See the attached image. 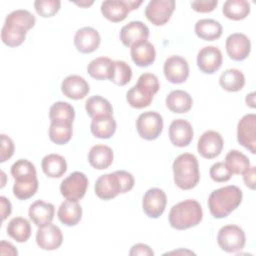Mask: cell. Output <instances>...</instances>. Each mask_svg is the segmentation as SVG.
<instances>
[{"mask_svg":"<svg viewBox=\"0 0 256 256\" xmlns=\"http://www.w3.org/2000/svg\"><path fill=\"white\" fill-rule=\"evenodd\" d=\"M242 191L235 185H227L213 190L208 198V207L211 215L216 219L227 217L241 204Z\"/></svg>","mask_w":256,"mask_h":256,"instance_id":"6da1fadb","label":"cell"},{"mask_svg":"<svg viewBox=\"0 0 256 256\" xmlns=\"http://www.w3.org/2000/svg\"><path fill=\"white\" fill-rule=\"evenodd\" d=\"M203 218L202 207L198 201L187 199L172 206L169 212V224L177 230L197 226Z\"/></svg>","mask_w":256,"mask_h":256,"instance_id":"7a4b0ae2","label":"cell"},{"mask_svg":"<svg viewBox=\"0 0 256 256\" xmlns=\"http://www.w3.org/2000/svg\"><path fill=\"white\" fill-rule=\"evenodd\" d=\"M174 182L182 190L194 188L200 180L199 164L197 158L190 153L180 154L172 165Z\"/></svg>","mask_w":256,"mask_h":256,"instance_id":"3957f363","label":"cell"},{"mask_svg":"<svg viewBox=\"0 0 256 256\" xmlns=\"http://www.w3.org/2000/svg\"><path fill=\"white\" fill-rule=\"evenodd\" d=\"M217 243L223 251L236 253L244 248L246 236L243 229L239 226L233 224L225 225L218 232Z\"/></svg>","mask_w":256,"mask_h":256,"instance_id":"277c9868","label":"cell"},{"mask_svg":"<svg viewBox=\"0 0 256 256\" xmlns=\"http://www.w3.org/2000/svg\"><path fill=\"white\" fill-rule=\"evenodd\" d=\"M136 129L141 138L155 140L163 130V118L155 111L143 112L137 118Z\"/></svg>","mask_w":256,"mask_h":256,"instance_id":"5b68a950","label":"cell"},{"mask_svg":"<svg viewBox=\"0 0 256 256\" xmlns=\"http://www.w3.org/2000/svg\"><path fill=\"white\" fill-rule=\"evenodd\" d=\"M141 4L142 1L107 0L101 4V13L109 21L117 23L123 21L130 11L137 9Z\"/></svg>","mask_w":256,"mask_h":256,"instance_id":"8992f818","label":"cell"},{"mask_svg":"<svg viewBox=\"0 0 256 256\" xmlns=\"http://www.w3.org/2000/svg\"><path fill=\"white\" fill-rule=\"evenodd\" d=\"M87 187V176L82 172L75 171L62 180L60 184V192L65 199L78 201L84 197Z\"/></svg>","mask_w":256,"mask_h":256,"instance_id":"52a82bcc","label":"cell"},{"mask_svg":"<svg viewBox=\"0 0 256 256\" xmlns=\"http://www.w3.org/2000/svg\"><path fill=\"white\" fill-rule=\"evenodd\" d=\"M174 0H152L145 8V16L155 26L166 24L175 9Z\"/></svg>","mask_w":256,"mask_h":256,"instance_id":"ba28073f","label":"cell"},{"mask_svg":"<svg viewBox=\"0 0 256 256\" xmlns=\"http://www.w3.org/2000/svg\"><path fill=\"white\" fill-rule=\"evenodd\" d=\"M237 140L252 154L256 153V115H244L237 125Z\"/></svg>","mask_w":256,"mask_h":256,"instance_id":"9c48e42d","label":"cell"},{"mask_svg":"<svg viewBox=\"0 0 256 256\" xmlns=\"http://www.w3.org/2000/svg\"><path fill=\"white\" fill-rule=\"evenodd\" d=\"M94 189L96 195L102 200H110L115 198L118 194L124 193L117 171L100 176L96 180Z\"/></svg>","mask_w":256,"mask_h":256,"instance_id":"30bf717a","label":"cell"},{"mask_svg":"<svg viewBox=\"0 0 256 256\" xmlns=\"http://www.w3.org/2000/svg\"><path fill=\"white\" fill-rule=\"evenodd\" d=\"M163 72L169 82L181 84L185 82L189 76V64L183 57L173 55L165 60Z\"/></svg>","mask_w":256,"mask_h":256,"instance_id":"8fae6325","label":"cell"},{"mask_svg":"<svg viewBox=\"0 0 256 256\" xmlns=\"http://www.w3.org/2000/svg\"><path fill=\"white\" fill-rule=\"evenodd\" d=\"M167 197L160 188H150L143 196L142 208L144 213L150 218L160 217L166 207Z\"/></svg>","mask_w":256,"mask_h":256,"instance_id":"7c38bea8","label":"cell"},{"mask_svg":"<svg viewBox=\"0 0 256 256\" xmlns=\"http://www.w3.org/2000/svg\"><path fill=\"white\" fill-rule=\"evenodd\" d=\"M223 144L224 141L220 133L208 130L200 136L197 143V150L203 158L213 159L221 153Z\"/></svg>","mask_w":256,"mask_h":256,"instance_id":"4fadbf2b","label":"cell"},{"mask_svg":"<svg viewBox=\"0 0 256 256\" xmlns=\"http://www.w3.org/2000/svg\"><path fill=\"white\" fill-rule=\"evenodd\" d=\"M62 242L63 235L60 228L52 223L40 226L36 232V243L43 250H56Z\"/></svg>","mask_w":256,"mask_h":256,"instance_id":"5bb4252c","label":"cell"},{"mask_svg":"<svg viewBox=\"0 0 256 256\" xmlns=\"http://www.w3.org/2000/svg\"><path fill=\"white\" fill-rule=\"evenodd\" d=\"M228 56L235 61H242L248 57L251 51L249 38L242 33H233L229 35L225 43Z\"/></svg>","mask_w":256,"mask_h":256,"instance_id":"9a60e30c","label":"cell"},{"mask_svg":"<svg viewBox=\"0 0 256 256\" xmlns=\"http://www.w3.org/2000/svg\"><path fill=\"white\" fill-rule=\"evenodd\" d=\"M149 37V28L141 21H131L121 28L120 40L126 47H132Z\"/></svg>","mask_w":256,"mask_h":256,"instance_id":"2e32d148","label":"cell"},{"mask_svg":"<svg viewBox=\"0 0 256 256\" xmlns=\"http://www.w3.org/2000/svg\"><path fill=\"white\" fill-rule=\"evenodd\" d=\"M222 53L215 46L203 47L197 55L198 68L206 74H213L222 65Z\"/></svg>","mask_w":256,"mask_h":256,"instance_id":"e0dca14e","label":"cell"},{"mask_svg":"<svg viewBox=\"0 0 256 256\" xmlns=\"http://www.w3.org/2000/svg\"><path fill=\"white\" fill-rule=\"evenodd\" d=\"M101 37L99 32L92 27H83L76 31L74 45L76 49L84 54L92 53L99 47Z\"/></svg>","mask_w":256,"mask_h":256,"instance_id":"ac0fdd59","label":"cell"},{"mask_svg":"<svg viewBox=\"0 0 256 256\" xmlns=\"http://www.w3.org/2000/svg\"><path fill=\"white\" fill-rule=\"evenodd\" d=\"M192 125L184 119L173 120L169 126V138L176 147H186L193 139Z\"/></svg>","mask_w":256,"mask_h":256,"instance_id":"d6986e66","label":"cell"},{"mask_svg":"<svg viewBox=\"0 0 256 256\" xmlns=\"http://www.w3.org/2000/svg\"><path fill=\"white\" fill-rule=\"evenodd\" d=\"M61 91L64 96L73 99H83L90 91L88 82L79 75H69L61 83Z\"/></svg>","mask_w":256,"mask_h":256,"instance_id":"ffe728a7","label":"cell"},{"mask_svg":"<svg viewBox=\"0 0 256 256\" xmlns=\"http://www.w3.org/2000/svg\"><path fill=\"white\" fill-rule=\"evenodd\" d=\"M55 207L52 203L37 200L29 207V218L38 227L51 223L54 218Z\"/></svg>","mask_w":256,"mask_h":256,"instance_id":"44dd1931","label":"cell"},{"mask_svg":"<svg viewBox=\"0 0 256 256\" xmlns=\"http://www.w3.org/2000/svg\"><path fill=\"white\" fill-rule=\"evenodd\" d=\"M133 62L139 67H147L151 65L156 58V51L152 43L149 41H142L134 44L130 50Z\"/></svg>","mask_w":256,"mask_h":256,"instance_id":"7402d4cb","label":"cell"},{"mask_svg":"<svg viewBox=\"0 0 256 256\" xmlns=\"http://www.w3.org/2000/svg\"><path fill=\"white\" fill-rule=\"evenodd\" d=\"M57 216L66 226H75L82 217V207L77 200L66 199L59 206Z\"/></svg>","mask_w":256,"mask_h":256,"instance_id":"603a6c76","label":"cell"},{"mask_svg":"<svg viewBox=\"0 0 256 256\" xmlns=\"http://www.w3.org/2000/svg\"><path fill=\"white\" fill-rule=\"evenodd\" d=\"M113 151L109 146L106 145H95L88 153L89 164L98 170L107 169L113 162Z\"/></svg>","mask_w":256,"mask_h":256,"instance_id":"cb8c5ba5","label":"cell"},{"mask_svg":"<svg viewBox=\"0 0 256 256\" xmlns=\"http://www.w3.org/2000/svg\"><path fill=\"white\" fill-rule=\"evenodd\" d=\"M166 106L173 113H186L193 104L192 97L184 90H173L166 97Z\"/></svg>","mask_w":256,"mask_h":256,"instance_id":"d4e9b609","label":"cell"},{"mask_svg":"<svg viewBox=\"0 0 256 256\" xmlns=\"http://www.w3.org/2000/svg\"><path fill=\"white\" fill-rule=\"evenodd\" d=\"M41 167L47 177L59 178L67 171V162L63 156L52 153L42 159Z\"/></svg>","mask_w":256,"mask_h":256,"instance_id":"484cf974","label":"cell"},{"mask_svg":"<svg viewBox=\"0 0 256 256\" xmlns=\"http://www.w3.org/2000/svg\"><path fill=\"white\" fill-rule=\"evenodd\" d=\"M116 121L112 115H104L92 118L91 132L100 139H109L116 131Z\"/></svg>","mask_w":256,"mask_h":256,"instance_id":"4316f807","label":"cell"},{"mask_svg":"<svg viewBox=\"0 0 256 256\" xmlns=\"http://www.w3.org/2000/svg\"><path fill=\"white\" fill-rule=\"evenodd\" d=\"M114 68V61L108 57H98L93 59L87 66L88 74L97 79L105 80L111 79Z\"/></svg>","mask_w":256,"mask_h":256,"instance_id":"83f0119b","label":"cell"},{"mask_svg":"<svg viewBox=\"0 0 256 256\" xmlns=\"http://www.w3.org/2000/svg\"><path fill=\"white\" fill-rule=\"evenodd\" d=\"M153 96L154 95L148 89L138 83L131 87L126 93V99L128 104L136 109H141L149 106L153 100Z\"/></svg>","mask_w":256,"mask_h":256,"instance_id":"f1b7e54d","label":"cell"},{"mask_svg":"<svg viewBox=\"0 0 256 256\" xmlns=\"http://www.w3.org/2000/svg\"><path fill=\"white\" fill-rule=\"evenodd\" d=\"M219 84L228 92H237L244 87L245 76L239 69L230 68L222 72L219 78Z\"/></svg>","mask_w":256,"mask_h":256,"instance_id":"f546056e","label":"cell"},{"mask_svg":"<svg viewBox=\"0 0 256 256\" xmlns=\"http://www.w3.org/2000/svg\"><path fill=\"white\" fill-rule=\"evenodd\" d=\"M72 122L55 120L51 121L49 127V138L58 145H64L70 141L72 137Z\"/></svg>","mask_w":256,"mask_h":256,"instance_id":"4dcf8cb0","label":"cell"},{"mask_svg":"<svg viewBox=\"0 0 256 256\" xmlns=\"http://www.w3.org/2000/svg\"><path fill=\"white\" fill-rule=\"evenodd\" d=\"M195 33L203 40L213 41L222 35V26L213 19H200L195 24Z\"/></svg>","mask_w":256,"mask_h":256,"instance_id":"1f68e13d","label":"cell"},{"mask_svg":"<svg viewBox=\"0 0 256 256\" xmlns=\"http://www.w3.org/2000/svg\"><path fill=\"white\" fill-rule=\"evenodd\" d=\"M7 234L17 242H26L31 236V225L23 217L12 218L7 225Z\"/></svg>","mask_w":256,"mask_h":256,"instance_id":"d6a6232c","label":"cell"},{"mask_svg":"<svg viewBox=\"0 0 256 256\" xmlns=\"http://www.w3.org/2000/svg\"><path fill=\"white\" fill-rule=\"evenodd\" d=\"M222 12L228 19L239 21L249 15L250 3L246 0H227L223 4Z\"/></svg>","mask_w":256,"mask_h":256,"instance_id":"836d02e7","label":"cell"},{"mask_svg":"<svg viewBox=\"0 0 256 256\" xmlns=\"http://www.w3.org/2000/svg\"><path fill=\"white\" fill-rule=\"evenodd\" d=\"M38 189V179L36 176L15 179L13 185V194L19 200L31 198Z\"/></svg>","mask_w":256,"mask_h":256,"instance_id":"e575fe53","label":"cell"},{"mask_svg":"<svg viewBox=\"0 0 256 256\" xmlns=\"http://www.w3.org/2000/svg\"><path fill=\"white\" fill-rule=\"evenodd\" d=\"M85 109L91 118L113 114V108L110 102L100 95L89 97L86 100Z\"/></svg>","mask_w":256,"mask_h":256,"instance_id":"d590c367","label":"cell"},{"mask_svg":"<svg viewBox=\"0 0 256 256\" xmlns=\"http://www.w3.org/2000/svg\"><path fill=\"white\" fill-rule=\"evenodd\" d=\"M26 30L11 23H4L1 30V39L9 47L20 46L26 38Z\"/></svg>","mask_w":256,"mask_h":256,"instance_id":"8d00e7d4","label":"cell"},{"mask_svg":"<svg viewBox=\"0 0 256 256\" xmlns=\"http://www.w3.org/2000/svg\"><path fill=\"white\" fill-rule=\"evenodd\" d=\"M225 164L232 174H243L250 168L248 157L238 150H230L225 157Z\"/></svg>","mask_w":256,"mask_h":256,"instance_id":"74e56055","label":"cell"},{"mask_svg":"<svg viewBox=\"0 0 256 256\" xmlns=\"http://www.w3.org/2000/svg\"><path fill=\"white\" fill-rule=\"evenodd\" d=\"M35 22L36 18L31 12L24 9H17L6 16L4 23H11L28 31L34 27Z\"/></svg>","mask_w":256,"mask_h":256,"instance_id":"f35d334b","label":"cell"},{"mask_svg":"<svg viewBox=\"0 0 256 256\" xmlns=\"http://www.w3.org/2000/svg\"><path fill=\"white\" fill-rule=\"evenodd\" d=\"M49 118L51 121L62 120V121H74L75 111L71 104L63 101L55 102L49 110Z\"/></svg>","mask_w":256,"mask_h":256,"instance_id":"ab89813d","label":"cell"},{"mask_svg":"<svg viewBox=\"0 0 256 256\" xmlns=\"http://www.w3.org/2000/svg\"><path fill=\"white\" fill-rule=\"evenodd\" d=\"M132 78V69L131 67L122 60L114 61L113 73L110 81L119 86H124L130 82Z\"/></svg>","mask_w":256,"mask_h":256,"instance_id":"60d3db41","label":"cell"},{"mask_svg":"<svg viewBox=\"0 0 256 256\" xmlns=\"http://www.w3.org/2000/svg\"><path fill=\"white\" fill-rule=\"evenodd\" d=\"M11 175L15 179L36 176V169L32 162L27 159H19L11 166Z\"/></svg>","mask_w":256,"mask_h":256,"instance_id":"b9f144b4","label":"cell"},{"mask_svg":"<svg viewBox=\"0 0 256 256\" xmlns=\"http://www.w3.org/2000/svg\"><path fill=\"white\" fill-rule=\"evenodd\" d=\"M61 7L59 0H36L34 2V8L36 12L44 18L53 17Z\"/></svg>","mask_w":256,"mask_h":256,"instance_id":"7bdbcfd3","label":"cell"},{"mask_svg":"<svg viewBox=\"0 0 256 256\" xmlns=\"http://www.w3.org/2000/svg\"><path fill=\"white\" fill-rule=\"evenodd\" d=\"M210 177L213 181L221 183L230 180L233 175L231 170L224 162H216L210 168Z\"/></svg>","mask_w":256,"mask_h":256,"instance_id":"ee69618b","label":"cell"},{"mask_svg":"<svg viewBox=\"0 0 256 256\" xmlns=\"http://www.w3.org/2000/svg\"><path fill=\"white\" fill-rule=\"evenodd\" d=\"M137 83L142 85L146 89H148L153 95H155L158 92L159 88H160V84H159L157 76L155 74H152V73H143V74H141L140 77L138 78Z\"/></svg>","mask_w":256,"mask_h":256,"instance_id":"f6af8a7d","label":"cell"},{"mask_svg":"<svg viewBox=\"0 0 256 256\" xmlns=\"http://www.w3.org/2000/svg\"><path fill=\"white\" fill-rule=\"evenodd\" d=\"M14 154V143L10 137L5 134H1V154L0 162L3 163L10 159Z\"/></svg>","mask_w":256,"mask_h":256,"instance_id":"bcb514c9","label":"cell"},{"mask_svg":"<svg viewBox=\"0 0 256 256\" xmlns=\"http://www.w3.org/2000/svg\"><path fill=\"white\" fill-rule=\"evenodd\" d=\"M217 4H218L217 0H212V1L200 0V1H192L191 2V7L196 12L208 13V12L213 11L216 8Z\"/></svg>","mask_w":256,"mask_h":256,"instance_id":"7dc6e473","label":"cell"},{"mask_svg":"<svg viewBox=\"0 0 256 256\" xmlns=\"http://www.w3.org/2000/svg\"><path fill=\"white\" fill-rule=\"evenodd\" d=\"M129 254L131 256L134 255H143V256H153L154 255V251L146 244L143 243H138L135 244L131 247Z\"/></svg>","mask_w":256,"mask_h":256,"instance_id":"c3c4849f","label":"cell"},{"mask_svg":"<svg viewBox=\"0 0 256 256\" xmlns=\"http://www.w3.org/2000/svg\"><path fill=\"white\" fill-rule=\"evenodd\" d=\"M243 180L247 187L254 190L255 189V167L250 166V168L243 173Z\"/></svg>","mask_w":256,"mask_h":256,"instance_id":"681fc988","label":"cell"},{"mask_svg":"<svg viewBox=\"0 0 256 256\" xmlns=\"http://www.w3.org/2000/svg\"><path fill=\"white\" fill-rule=\"evenodd\" d=\"M0 202H1V213H2V221H4L10 214L12 211V206L10 201L4 197L1 196L0 197Z\"/></svg>","mask_w":256,"mask_h":256,"instance_id":"f907efd6","label":"cell"},{"mask_svg":"<svg viewBox=\"0 0 256 256\" xmlns=\"http://www.w3.org/2000/svg\"><path fill=\"white\" fill-rule=\"evenodd\" d=\"M0 253L2 255H12V256H15V255L18 254V251L16 250V248L11 243L3 240L0 243Z\"/></svg>","mask_w":256,"mask_h":256,"instance_id":"816d5d0a","label":"cell"},{"mask_svg":"<svg viewBox=\"0 0 256 256\" xmlns=\"http://www.w3.org/2000/svg\"><path fill=\"white\" fill-rule=\"evenodd\" d=\"M254 98H255V93L254 92H251L250 94H248L246 96V103L248 106H250L251 108H254L255 107V101H254Z\"/></svg>","mask_w":256,"mask_h":256,"instance_id":"f5cc1de1","label":"cell"},{"mask_svg":"<svg viewBox=\"0 0 256 256\" xmlns=\"http://www.w3.org/2000/svg\"><path fill=\"white\" fill-rule=\"evenodd\" d=\"M74 3L81 7H88V6L92 5L94 2L93 1H80V2H74Z\"/></svg>","mask_w":256,"mask_h":256,"instance_id":"db71d44e","label":"cell"},{"mask_svg":"<svg viewBox=\"0 0 256 256\" xmlns=\"http://www.w3.org/2000/svg\"><path fill=\"white\" fill-rule=\"evenodd\" d=\"M1 174H2V175H3V179H4V177H5V173H4V172H3V171H2V172H1ZM4 185H5V184H4V181H3V183H2V185H1V188H3V187H4Z\"/></svg>","mask_w":256,"mask_h":256,"instance_id":"11a10c76","label":"cell"}]
</instances>
